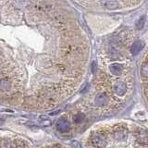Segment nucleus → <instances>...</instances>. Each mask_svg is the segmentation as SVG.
<instances>
[{
  "instance_id": "f257e3e1",
  "label": "nucleus",
  "mask_w": 148,
  "mask_h": 148,
  "mask_svg": "<svg viewBox=\"0 0 148 148\" xmlns=\"http://www.w3.org/2000/svg\"><path fill=\"white\" fill-rule=\"evenodd\" d=\"M92 148H148V132L134 124L106 125L90 137Z\"/></svg>"
},
{
  "instance_id": "f03ea898",
  "label": "nucleus",
  "mask_w": 148,
  "mask_h": 148,
  "mask_svg": "<svg viewBox=\"0 0 148 148\" xmlns=\"http://www.w3.org/2000/svg\"><path fill=\"white\" fill-rule=\"evenodd\" d=\"M56 127H57V130L59 132L64 133L69 132V130L71 129V124H69V120H67L66 119H60L58 120Z\"/></svg>"
},
{
  "instance_id": "7ed1b4c3",
  "label": "nucleus",
  "mask_w": 148,
  "mask_h": 148,
  "mask_svg": "<svg viewBox=\"0 0 148 148\" xmlns=\"http://www.w3.org/2000/svg\"><path fill=\"white\" fill-rule=\"evenodd\" d=\"M143 46H145V45H143V42L138 41V42H136V43H133L131 46V54L132 55L138 54L143 48Z\"/></svg>"
},
{
  "instance_id": "20e7f679",
  "label": "nucleus",
  "mask_w": 148,
  "mask_h": 148,
  "mask_svg": "<svg viewBox=\"0 0 148 148\" xmlns=\"http://www.w3.org/2000/svg\"><path fill=\"white\" fill-rule=\"evenodd\" d=\"M10 81L8 80V78H1L0 79V89L7 91L10 89Z\"/></svg>"
},
{
  "instance_id": "39448f33",
  "label": "nucleus",
  "mask_w": 148,
  "mask_h": 148,
  "mask_svg": "<svg viewBox=\"0 0 148 148\" xmlns=\"http://www.w3.org/2000/svg\"><path fill=\"white\" fill-rule=\"evenodd\" d=\"M10 146L11 148H25V145H24V143H23V141L18 140V139L12 141Z\"/></svg>"
},
{
  "instance_id": "423d86ee",
  "label": "nucleus",
  "mask_w": 148,
  "mask_h": 148,
  "mask_svg": "<svg viewBox=\"0 0 148 148\" xmlns=\"http://www.w3.org/2000/svg\"><path fill=\"white\" fill-rule=\"evenodd\" d=\"M83 119H84V115L82 114V113H79L75 116V117H74V121H75L76 123L82 122Z\"/></svg>"
},
{
  "instance_id": "0eeeda50",
  "label": "nucleus",
  "mask_w": 148,
  "mask_h": 148,
  "mask_svg": "<svg viewBox=\"0 0 148 148\" xmlns=\"http://www.w3.org/2000/svg\"><path fill=\"white\" fill-rule=\"evenodd\" d=\"M143 25H145V17H142L140 20H139L136 23V27L138 30H141L142 28L143 27Z\"/></svg>"
},
{
  "instance_id": "6e6552de",
  "label": "nucleus",
  "mask_w": 148,
  "mask_h": 148,
  "mask_svg": "<svg viewBox=\"0 0 148 148\" xmlns=\"http://www.w3.org/2000/svg\"><path fill=\"white\" fill-rule=\"evenodd\" d=\"M50 148H62L61 146H60V145H54V146H52V147H50Z\"/></svg>"
}]
</instances>
